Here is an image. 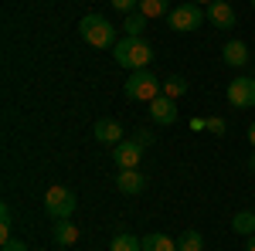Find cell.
<instances>
[{
    "mask_svg": "<svg viewBox=\"0 0 255 251\" xmlns=\"http://www.w3.org/2000/svg\"><path fill=\"white\" fill-rule=\"evenodd\" d=\"M113 58H116L119 68H129V72H139L153 61V44L146 38H123L116 41L113 48Z\"/></svg>",
    "mask_w": 255,
    "mask_h": 251,
    "instance_id": "1",
    "label": "cell"
},
{
    "mask_svg": "<svg viewBox=\"0 0 255 251\" xmlns=\"http://www.w3.org/2000/svg\"><path fill=\"white\" fill-rule=\"evenodd\" d=\"M79 34L92 48H116V27L102 17V14H85L79 20Z\"/></svg>",
    "mask_w": 255,
    "mask_h": 251,
    "instance_id": "2",
    "label": "cell"
},
{
    "mask_svg": "<svg viewBox=\"0 0 255 251\" xmlns=\"http://www.w3.org/2000/svg\"><path fill=\"white\" fill-rule=\"evenodd\" d=\"M75 207H79V200H75V190H72V187H65V183L48 187V193H44V211H48V217L68 221V217L75 214Z\"/></svg>",
    "mask_w": 255,
    "mask_h": 251,
    "instance_id": "3",
    "label": "cell"
},
{
    "mask_svg": "<svg viewBox=\"0 0 255 251\" xmlns=\"http://www.w3.org/2000/svg\"><path fill=\"white\" fill-rule=\"evenodd\" d=\"M126 95L136 98V102H153L157 95H163V82L153 72L139 68V72H133V75L126 78Z\"/></svg>",
    "mask_w": 255,
    "mask_h": 251,
    "instance_id": "4",
    "label": "cell"
},
{
    "mask_svg": "<svg viewBox=\"0 0 255 251\" xmlns=\"http://www.w3.org/2000/svg\"><path fill=\"white\" fill-rule=\"evenodd\" d=\"M204 20H208V14L197 7L194 0H191V3H180V7H174V10L167 14V24H170L174 31H184V34H187V31H197Z\"/></svg>",
    "mask_w": 255,
    "mask_h": 251,
    "instance_id": "5",
    "label": "cell"
},
{
    "mask_svg": "<svg viewBox=\"0 0 255 251\" xmlns=\"http://www.w3.org/2000/svg\"><path fill=\"white\" fill-rule=\"evenodd\" d=\"M228 105L232 109H252L255 105V78L238 75L232 85H228Z\"/></svg>",
    "mask_w": 255,
    "mask_h": 251,
    "instance_id": "6",
    "label": "cell"
},
{
    "mask_svg": "<svg viewBox=\"0 0 255 251\" xmlns=\"http://www.w3.org/2000/svg\"><path fill=\"white\" fill-rule=\"evenodd\" d=\"M208 20H211V27H218V31H232L238 24V14L235 7L228 3V0H215V3H208Z\"/></svg>",
    "mask_w": 255,
    "mask_h": 251,
    "instance_id": "7",
    "label": "cell"
},
{
    "mask_svg": "<svg viewBox=\"0 0 255 251\" xmlns=\"http://www.w3.org/2000/svg\"><path fill=\"white\" fill-rule=\"evenodd\" d=\"M113 160H116L119 170H136L139 160H143V146H139L136 139H123L116 146V153H113Z\"/></svg>",
    "mask_w": 255,
    "mask_h": 251,
    "instance_id": "8",
    "label": "cell"
},
{
    "mask_svg": "<svg viewBox=\"0 0 255 251\" xmlns=\"http://www.w3.org/2000/svg\"><path fill=\"white\" fill-rule=\"evenodd\" d=\"M150 119H153L157 126H174L177 122V98L157 95L153 102H150Z\"/></svg>",
    "mask_w": 255,
    "mask_h": 251,
    "instance_id": "9",
    "label": "cell"
},
{
    "mask_svg": "<svg viewBox=\"0 0 255 251\" xmlns=\"http://www.w3.org/2000/svg\"><path fill=\"white\" fill-rule=\"evenodd\" d=\"M221 58H225L228 68H245L252 55H249V44L235 38V41H225V44H221Z\"/></svg>",
    "mask_w": 255,
    "mask_h": 251,
    "instance_id": "10",
    "label": "cell"
},
{
    "mask_svg": "<svg viewBox=\"0 0 255 251\" xmlns=\"http://www.w3.org/2000/svg\"><path fill=\"white\" fill-rule=\"evenodd\" d=\"M92 136H96L99 143H113V146H119V143L126 139V129L119 126L116 119H99L96 129H92Z\"/></svg>",
    "mask_w": 255,
    "mask_h": 251,
    "instance_id": "11",
    "label": "cell"
},
{
    "mask_svg": "<svg viewBox=\"0 0 255 251\" xmlns=\"http://www.w3.org/2000/svg\"><path fill=\"white\" fill-rule=\"evenodd\" d=\"M116 187H119V193H143V187H146V176L139 173V170H119V176H116Z\"/></svg>",
    "mask_w": 255,
    "mask_h": 251,
    "instance_id": "12",
    "label": "cell"
},
{
    "mask_svg": "<svg viewBox=\"0 0 255 251\" xmlns=\"http://www.w3.org/2000/svg\"><path fill=\"white\" fill-rule=\"evenodd\" d=\"M51 238H55V245H61V248H72V245L79 241L82 234H79V228H75L72 221H55V228H51Z\"/></svg>",
    "mask_w": 255,
    "mask_h": 251,
    "instance_id": "13",
    "label": "cell"
},
{
    "mask_svg": "<svg viewBox=\"0 0 255 251\" xmlns=\"http://www.w3.org/2000/svg\"><path fill=\"white\" fill-rule=\"evenodd\" d=\"M146 24H150V17H143L136 10V14H126V17H123V31H126V38H143Z\"/></svg>",
    "mask_w": 255,
    "mask_h": 251,
    "instance_id": "14",
    "label": "cell"
},
{
    "mask_svg": "<svg viewBox=\"0 0 255 251\" xmlns=\"http://www.w3.org/2000/svg\"><path fill=\"white\" fill-rule=\"evenodd\" d=\"M143 251H177V241L170 234H146L143 238Z\"/></svg>",
    "mask_w": 255,
    "mask_h": 251,
    "instance_id": "15",
    "label": "cell"
},
{
    "mask_svg": "<svg viewBox=\"0 0 255 251\" xmlns=\"http://www.w3.org/2000/svg\"><path fill=\"white\" fill-rule=\"evenodd\" d=\"M174 7H170V0H139V14L143 17H167Z\"/></svg>",
    "mask_w": 255,
    "mask_h": 251,
    "instance_id": "16",
    "label": "cell"
},
{
    "mask_svg": "<svg viewBox=\"0 0 255 251\" xmlns=\"http://www.w3.org/2000/svg\"><path fill=\"white\" fill-rule=\"evenodd\" d=\"M232 231L242 234V238L255 234V214H252V211H238L235 217H232Z\"/></svg>",
    "mask_w": 255,
    "mask_h": 251,
    "instance_id": "17",
    "label": "cell"
},
{
    "mask_svg": "<svg viewBox=\"0 0 255 251\" xmlns=\"http://www.w3.org/2000/svg\"><path fill=\"white\" fill-rule=\"evenodd\" d=\"M109 251H143V241H139L136 234H116L113 238V245H109Z\"/></svg>",
    "mask_w": 255,
    "mask_h": 251,
    "instance_id": "18",
    "label": "cell"
},
{
    "mask_svg": "<svg viewBox=\"0 0 255 251\" xmlns=\"http://www.w3.org/2000/svg\"><path fill=\"white\" fill-rule=\"evenodd\" d=\"M177 251H204L201 231H184L180 238H177Z\"/></svg>",
    "mask_w": 255,
    "mask_h": 251,
    "instance_id": "19",
    "label": "cell"
},
{
    "mask_svg": "<svg viewBox=\"0 0 255 251\" xmlns=\"http://www.w3.org/2000/svg\"><path fill=\"white\" fill-rule=\"evenodd\" d=\"M184 92H187V78H184V75H170L167 82H163V95L180 98Z\"/></svg>",
    "mask_w": 255,
    "mask_h": 251,
    "instance_id": "20",
    "label": "cell"
},
{
    "mask_svg": "<svg viewBox=\"0 0 255 251\" xmlns=\"http://www.w3.org/2000/svg\"><path fill=\"white\" fill-rule=\"evenodd\" d=\"M10 221H14V214H10V207L3 204V207H0V241L10 238Z\"/></svg>",
    "mask_w": 255,
    "mask_h": 251,
    "instance_id": "21",
    "label": "cell"
},
{
    "mask_svg": "<svg viewBox=\"0 0 255 251\" xmlns=\"http://www.w3.org/2000/svg\"><path fill=\"white\" fill-rule=\"evenodd\" d=\"M113 3V10H119V14H136L139 10V0H109Z\"/></svg>",
    "mask_w": 255,
    "mask_h": 251,
    "instance_id": "22",
    "label": "cell"
},
{
    "mask_svg": "<svg viewBox=\"0 0 255 251\" xmlns=\"http://www.w3.org/2000/svg\"><path fill=\"white\" fill-rule=\"evenodd\" d=\"M208 129H211L215 136H225V129H228V122H225L221 116H211V119H208Z\"/></svg>",
    "mask_w": 255,
    "mask_h": 251,
    "instance_id": "23",
    "label": "cell"
},
{
    "mask_svg": "<svg viewBox=\"0 0 255 251\" xmlns=\"http://www.w3.org/2000/svg\"><path fill=\"white\" fill-rule=\"evenodd\" d=\"M0 251H27V245H24L20 238H7V241L0 245Z\"/></svg>",
    "mask_w": 255,
    "mask_h": 251,
    "instance_id": "24",
    "label": "cell"
},
{
    "mask_svg": "<svg viewBox=\"0 0 255 251\" xmlns=\"http://www.w3.org/2000/svg\"><path fill=\"white\" fill-rule=\"evenodd\" d=\"M133 139H136L139 146H143V150H146V146H150V143H153V133H150V129H136V133H133Z\"/></svg>",
    "mask_w": 255,
    "mask_h": 251,
    "instance_id": "25",
    "label": "cell"
},
{
    "mask_svg": "<svg viewBox=\"0 0 255 251\" xmlns=\"http://www.w3.org/2000/svg\"><path fill=\"white\" fill-rule=\"evenodd\" d=\"M191 129H208V119H191Z\"/></svg>",
    "mask_w": 255,
    "mask_h": 251,
    "instance_id": "26",
    "label": "cell"
},
{
    "mask_svg": "<svg viewBox=\"0 0 255 251\" xmlns=\"http://www.w3.org/2000/svg\"><path fill=\"white\" fill-rule=\"evenodd\" d=\"M245 251H255V234H249V238H245Z\"/></svg>",
    "mask_w": 255,
    "mask_h": 251,
    "instance_id": "27",
    "label": "cell"
},
{
    "mask_svg": "<svg viewBox=\"0 0 255 251\" xmlns=\"http://www.w3.org/2000/svg\"><path fill=\"white\" fill-rule=\"evenodd\" d=\"M249 143H252V150H255V122L249 126Z\"/></svg>",
    "mask_w": 255,
    "mask_h": 251,
    "instance_id": "28",
    "label": "cell"
},
{
    "mask_svg": "<svg viewBox=\"0 0 255 251\" xmlns=\"http://www.w3.org/2000/svg\"><path fill=\"white\" fill-rule=\"evenodd\" d=\"M249 170H252V173H255V153L249 156Z\"/></svg>",
    "mask_w": 255,
    "mask_h": 251,
    "instance_id": "29",
    "label": "cell"
},
{
    "mask_svg": "<svg viewBox=\"0 0 255 251\" xmlns=\"http://www.w3.org/2000/svg\"><path fill=\"white\" fill-rule=\"evenodd\" d=\"M194 3H197V7H201V3H215V0H194Z\"/></svg>",
    "mask_w": 255,
    "mask_h": 251,
    "instance_id": "30",
    "label": "cell"
},
{
    "mask_svg": "<svg viewBox=\"0 0 255 251\" xmlns=\"http://www.w3.org/2000/svg\"><path fill=\"white\" fill-rule=\"evenodd\" d=\"M252 10H255V0H252Z\"/></svg>",
    "mask_w": 255,
    "mask_h": 251,
    "instance_id": "31",
    "label": "cell"
},
{
    "mask_svg": "<svg viewBox=\"0 0 255 251\" xmlns=\"http://www.w3.org/2000/svg\"><path fill=\"white\" fill-rule=\"evenodd\" d=\"M228 3H232V0H228Z\"/></svg>",
    "mask_w": 255,
    "mask_h": 251,
    "instance_id": "32",
    "label": "cell"
}]
</instances>
